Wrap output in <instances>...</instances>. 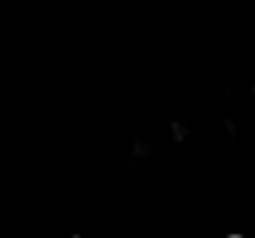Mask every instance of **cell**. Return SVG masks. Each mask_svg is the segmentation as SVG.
Instances as JSON below:
<instances>
[{
  "label": "cell",
  "instance_id": "6da1fadb",
  "mask_svg": "<svg viewBox=\"0 0 255 238\" xmlns=\"http://www.w3.org/2000/svg\"><path fill=\"white\" fill-rule=\"evenodd\" d=\"M227 238H245V235H238V231H234V235H227Z\"/></svg>",
  "mask_w": 255,
  "mask_h": 238
},
{
  "label": "cell",
  "instance_id": "7a4b0ae2",
  "mask_svg": "<svg viewBox=\"0 0 255 238\" xmlns=\"http://www.w3.org/2000/svg\"><path fill=\"white\" fill-rule=\"evenodd\" d=\"M252 98H255V84H252Z\"/></svg>",
  "mask_w": 255,
  "mask_h": 238
},
{
  "label": "cell",
  "instance_id": "3957f363",
  "mask_svg": "<svg viewBox=\"0 0 255 238\" xmlns=\"http://www.w3.org/2000/svg\"><path fill=\"white\" fill-rule=\"evenodd\" d=\"M70 238H81V235H70Z\"/></svg>",
  "mask_w": 255,
  "mask_h": 238
}]
</instances>
